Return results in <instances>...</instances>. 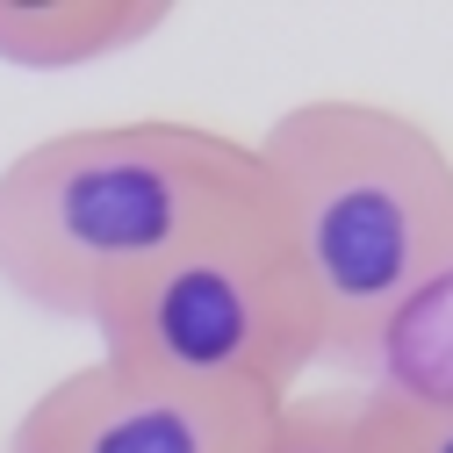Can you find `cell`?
I'll use <instances>...</instances> for the list:
<instances>
[{"label": "cell", "mask_w": 453, "mask_h": 453, "mask_svg": "<svg viewBox=\"0 0 453 453\" xmlns=\"http://www.w3.org/2000/svg\"><path fill=\"white\" fill-rule=\"evenodd\" d=\"M252 144L259 209L324 324V360L367 367L381 331L453 273V151L411 108L317 94Z\"/></svg>", "instance_id": "obj_1"}, {"label": "cell", "mask_w": 453, "mask_h": 453, "mask_svg": "<svg viewBox=\"0 0 453 453\" xmlns=\"http://www.w3.org/2000/svg\"><path fill=\"white\" fill-rule=\"evenodd\" d=\"M259 209L252 144L209 123H80L0 165V288L94 324L151 266Z\"/></svg>", "instance_id": "obj_2"}, {"label": "cell", "mask_w": 453, "mask_h": 453, "mask_svg": "<svg viewBox=\"0 0 453 453\" xmlns=\"http://www.w3.org/2000/svg\"><path fill=\"white\" fill-rule=\"evenodd\" d=\"M94 331L101 360L116 367L216 395H259V403H288L296 381L324 367L317 303L266 209L216 223L209 238L151 266L130 296L94 317Z\"/></svg>", "instance_id": "obj_3"}, {"label": "cell", "mask_w": 453, "mask_h": 453, "mask_svg": "<svg viewBox=\"0 0 453 453\" xmlns=\"http://www.w3.org/2000/svg\"><path fill=\"white\" fill-rule=\"evenodd\" d=\"M280 403L180 388L116 360L58 374L15 418L8 453H252Z\"/></svg>", "instance_id": "obj_4"}, {"label": "cell", "mask_w": 453, "mask_h": 453, "mask_svg": "<svg viewBox=\"0 0 453 453\" xmlns=\"http://www.w3.org/2000/svg\"><path fill=\"white\" fill-rule=\"evenodd\" d=\"M165 22H173L165 0H0V65L80 73L151 43Z\"/></svg>", "instance_id": "obj_5"}, {"label": "cell", "mask_w": 453, "mask_h": 453, "mask_svg": "<svg viewBox=\"0 0 453 453\" xmlns=\"http://www.w3.org/2000/svg\"><path fill=\"white\" fill-rule=\"evenodd\" d=\"M367 367H374L367 395L381 403H453V273L381 331Z\"/></svg>", "instance_id": "obj_6"}, {"label": "cell", "mask_w": 453, "mask_h": 453, "mask_svg": "<svg viewBox=\"0 0 453 453\" xmlns=\"http://www.w3.org/2000/svg\"><path fill=\"white\" fill-rule=\"evenodd\" d=\"M252 453H388V425L381 403L360 395H288Z\"/></svg>", "instance_id": "obj_7"}, {"label": "cell", "mask_w": 453, "mask_h": 453, "mask_svg": "<svg viewBox=\"0 0 453 453\" xmlns=\"http://www.w3.org/2000/svg\"><path fill=\"white\" fill-rule=\"evenodd\" d=\"M381 425L388 453H453V403H381Z\"/></svg>", "instance_id": "obj_8"}]
</instances>
